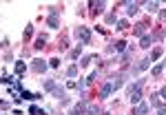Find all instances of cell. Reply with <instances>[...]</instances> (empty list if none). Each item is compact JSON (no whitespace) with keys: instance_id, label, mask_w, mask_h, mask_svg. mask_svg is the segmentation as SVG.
Returning a JSON list of instances; mask_svg holds the SVG:
<instances>
[{"instance_id":"6da1fadb","label":"cell","mask_w":166,"mask_h":115,"mask_svg":"<svg viewBox=\"0 0 166 115\" xmlns=\"http://www.w3.org/2000/svg\"><path fill=\"white\" fill-rule=\"evenodd\" d=\"M142 86H144V80H135L129 91H126V95H129V102L131 104H139L142 102Z\"/></svg>"},{"instance_id":"7a4b0ae2","label":"cell","mask_w":166,"mask_h":115,"mask_svg":"<svg viewBox=\"0 0 166 115\" xmlns=\"http://www.w3.org/2000/svg\"><path fill=\"white\" fill-rule=\"evenodd\" d=\"M76 38H78L80 44H89V40H91V31H89L86 27H78V29H76Z\"/></svg>"},{"instance_id":"3957f363","label":"cell","mask_w":166,"mask_h":115,"mask_svg":"<svg viewBox=\"0 0 166 115\" xmlns=\"http://www.w3.org/2000/svg\"><path fill=\"white\" fill-rule=\"evenodd\" d=\"M149 111H151V104H149V102H139V104L135 106V111H133L131 115H146Z\"/></svg>"},{"instance_id":"277c9868","label":"cell","mask_w":166,"mask_h":115,"mask_svg":"<svg viewBox=\"0 0 166 115\" xmlns=\"http://www.w3.org/2000/svg\"><path fill=\"white\" fill-rule=\"evenodd\" d=\"M111 93H113V82L109 80V82H106V84L102 86V91H100V98H102V100H106V98H109Z\"/></svg>"},{"instance_id":"5b68a950","label":"cell","mask_w":166,"mask_h":115,"mask_svg":"<svg viewBox=\"0 0 166 115\" xmlns=\"http://www.w3.org/2000/svg\"><path fill=\"white\" fill-rule=\"evenodd\" d=\"M33 71H36V73H44V71H46L44 60H33Z\"/></svg>"},{"instance_id":"8992f818","label":"cell","mask_w":166,"mask_h":115,"mask_svg":"<svg viewBox=\"0 0 166 115\" xmlns=\"http://www.w3.org/2000/svg\"><path fill=\"white\" fill-rule=\"evenodd\" d=\"M46 22H49V27H51V29H58V27H60V20L56 18V13H51L49 18H46Z\"/></svg>"},{"instance_id":"52a82bcc","label":"cell","mask_w":166,"mask_h":115,"mask_svg":"<svg viewBox=\"0 0 166 115\" xmlns=\"http://www.w3.org/2000/svg\"><path fill=\"white\" fill-rule=\"evenodd\" d=\"M51 93H53V98H58V100H64V86H58V84H56V89L51 91Z\"/></svg>"},{"instance_id":"ba28073f","label":"cell","mask_w":166,"mask_h":115,"mask_svg":"<svg viewBox=\"0 0 166 115\" xmlns=\"http://www.w3.org/2000/svg\"><path fill=\"white\" fill-rule=\"evenodd\" d=\"M151 44H153V36H144V38H142V42H139V47H142V49H149Z\"/></svg>"},{"instance_id":"9c48e42d","label":"cell","mask_w":166,"mask_h":115,"mask_svg":"<svg viewBox=\"0 0 166 115\" xmlns=\"http://www.w3.org/2000/svg\"><path fill=\"white\" fill-rule=\"evenodd\" d=\"M137 7H139V2H126V16H133L137 11Z\"/></svg>"},{"instance_id":"30bf717a","label":"cell","mask_w":166,"mask_h":115,"mask_svg":"<svg viewBox=\"0 0 166 115\" xmlns=\"http://www.w3.org/2000/svg\"><path fill=\"white\" fill-rule=\"evenodd\" d=\"M102 111H100V106H95V104H91V106H86V115H100Z\"/></svg>"},{"instance_id":"8fae6325","label":"cell","mask_w":166,"mask_h":115,"mask_svg":"<svg viewBox=\"0 0 166 115\" xmlns=\"http://www.w3.org/2000/svg\"><path fill=\"white\" fill-rule=\"evenodd\" d=\"M91 7H93V11H95V13H100V11H104L106 2H91Z\"/></svg>"},{"instance_id":"7c38bea8","label":"cell","mask_w":166,"mask_h":115,"mask_svg":"<svg viewBox=\"0 0 166 115\" xmlns=\"http://www.w3.org/2000/svg\"><path fill=\"white\" fill-rule=\"evenodd\" d=\"M25 69H27V66H25V62H16V75L20 78L22 73H25Z\"/></svg>"},{"instance_id":"4fadbf2b","label":"cell","mask_w":166,"mask_h":115,"mask_svg":"<svg viewBox=\"0 0 166 115\" xmlns=\"http://www.w3.org/2000/svg\"><path fill=\"white\" fill-rule=\"evenodd\" d=\"M66 75H69V78H76V75H78V64H71L69 71H66Z\"/></svg>"},{"instance_id":"5bb4252c","label":"cell","mask_w":166,"mask_h":115,"mask_svg":"<svg viewBox=\"0 0 166 115\" xmlns=\"http://www.w3.org/2000/svg\"><path fill=\"white\" fill-rule=\"evenodd\" d=\"M144 31H146V25H144V22H139V25L135 27V36H144Z\"/></svg>"},{"instance_id":"9a60e30c","label":"cell","mask_w":166,"mask_h":115,"mask_svg":"<svg viewBox=\"0 0 166 115\" xmlns=\"http://www.w3.org/2000/svg\"><path fill=\"white\" fill-rule=\"evenodd\" d=\"M157 7H159L157 2H146V11H149V13H155V11H157Z\"/></svg>"},{"instance_id":"2e32d148","label":"cell","mask_w":166,"mask_h":115,"mask_svg":"<svg viewBox=\"0 0 166 115\" xmlns=\"http://www.w3.org/2000/svg\"><path fill=\"white\" fill-rule=\"evenodd\" d=\"M159 55H162V49H159V47H157V49H153V51H151V55H149V58H151V60H153V62H155V60H157V58H159Z\"/></svg>"},{"instance_id":"e0dca14e","label":"cell","mask_w":166,"mask_h":115,"mask_svg":"<svg viewBox=\"0 0 166 115\" xmlns=\"http://www.w3.org/2000/svg\"><path fill=\"white\" fill-rule=\"evenodd\" d=\"M44 42H46V36H40V38L36 40V49H42V47H44Z\"/></svg>"},{"instance_id":"ac0fdd59","label":"cell","mask_w":166,"mask_h":115,"mask_svg":"<svg viewBox=\"0 0 166 115\" xmlns=\"http://www.w3.org/2000/svg\"><path fill=\"white\" fill-rule=\"evenodd\" d=\"M29 111H31L33 115H46V111H44V108H38V106H31Z\"/></svg>"},{"instance_id":"d6986e66","label":"cell","mask_w":166,"mask_h":115,"mask_svg":"<svg viewBox=\"0 0 166 115\" xmlns=\"http://www.w3.org/2000/svg\"><path fill=\"white\" fill-rule=\"evenodd\" d=\"M164 69H166V66H164V64H162V62H159V64H157V66H153V75H159V73H162V71H164Z\"/></svg>"},{"instance_id":"ffe728a7","label":"cell","mask_w":166,"mask_h":115,"mask_svg":"<svg viewBox=\"0 0 166 115\" xmlns=\"http://www.w3.org/2000/svg\"><path fill=\"white\" fill-rule=\"evenodd\" d=\"M115 22H117V16L115 13H109L106 16V25H115Z\"/></svg>"},{"instance_id":"44dd1931","label":"cell","mask_w":166,"mask_h":115,"mask_svg":"<svg viewBox=\"0 0 166 115\" xmlns=\"http://www.w3.org/2000/svg\"><path fill=\"white\" fill-rule=\"evenodd\" d=\"M44 89H46V91H53V89H56V82H53V80H46V82H44Z\"/></svg>"},{"instance_id":"7402d4cb","label":"cell","mask_w":166,"mask_h":115,"mask_svg":"<svg viewBox=\"0 0 166 115\" xmlns=\"http://www.w3.org/2000/svg\"><path fill=\"white\" fill-rule=\"evenodd\" d=\"M93 58H95V55H86V58H82V62H80V64H82V66H89Z\"/></svg>"},{"instance_id":"603a6c76","label":"cell","mask_w":166,"mask_h":115,"mask_svg":"<svg viewBox=\"0 0 166 115\" xmlns=\"http://www.w3.org/2000/svg\"><path fill=\"white\" fill-rule=\"evenodd\" d=\"M31 33H33V27L29 25V27H27V31H25V40H29V38H31Z\"/></svg>"},{"instance_id":"cb8c5ba5","label":"cell","mask_w":166,"mask_h":115,"mask_svg":"<svg viewBox=\"0 0 166 115\" xmlns=\"http://www.w3.org/2000/svg\"><path fill=\"white\" fill-rule=\"evenodd\" d=\"M82 53V47H78V49H73V53H71V58H78Z\"/></svg>"},{"instance_id":"d4e9b609","label":"cell","mask_w":166,"mask_h":115,"mask_svg":"<svg viewBox=\"0 0 166 115\" xmlns=\"http://www.w3.org/2000/svg\"><path fill=\"white\" fill-rule=\"evenodd\" d=\"M126 25H129L126 20H120V22H117V29H126Z\"/></svg>"},{"instance_id":"484cf974","label":"cell","mask_w":166,"mask_h":115,"mask_svg":"<svg viewBox=\"0 0 166 115\" xmlns=\"http://www.w3.org/2000/svg\"><path fill=\"white\" fill-rule=\"evenodd\" d=\"M95 78H98V71H93V73L89 75V80H86V84H89V82H93V80H95Z\"/></svg>"},{"instance_id":"4316f807","label":"cell","mask_w":166,"mask_h":115,"mask_svg":"<svg viewBox=\"0 0 166 115\" xmlns=\"http://www.w3.org/2000/svg\"><path fill=\"white\" fill-rule=\"evenodd\" d=\"M51 66H53V69H58V66H60V60H58V58H53V60H51Z\"/></svg>"},{"instance_id":"83f0119b","label":"cell","mask_w":166,"mask_h":115,"mask_svg":"<svg viewBox=\"0 0 166 115\" xmlns=\"http://www.w3.org/2000/svg\"><path fill=\"white\" fill-rule=\"evenodd\" d=\"M162 64H164V66H166V58H164V62H162Z\"/></svg>"}]
</instances>
